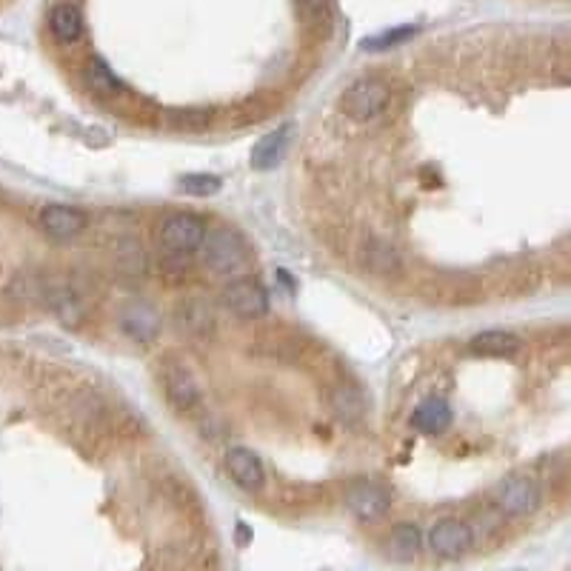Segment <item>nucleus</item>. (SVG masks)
Wrapping results in <instances>:
<instances>
[{
	"label": "nucleus",
	"mask_w": 571,
	"mask_h": 571,
	"mask_svg": "<svg viewBox=\"0 0 571 571\" xmlns=\"http://www.w3.org/2000/svg\"><path fill=\"white\" fill-rule=\"evenodd\" d=\"M226 472L246 492H260L266 486V469H263L260 457L252 449H243V446L229 449V454H226Z\"/></svg>",
	"instance_id": "nucleus-12"
},
{
	"label": "nucleus",
	"mask_w": 571,
	"mask_h": 571,
	"mask_svg": "<svg viewBox=\"0 0 571 571\" xmlns=\"http://www.w3.org/2000/svg\"><path fill=\"white\" fill-rule=\"evenodd\" d=\"M357 260L360 266L375 277H397L403 272V255L397 243L389 237L366 235L357 246Z\"/></svg>",
	"instance_id": "nucleus-7"
},
{
	"label": "nucleus",
	"mask_w": 571,
	"mask_h": 571,
	"mask_svg": "<svg viewBox=\"0 0 571 571\" xmlns=\"http://www.w3.org/2000/svg\"><path fill=\"white\" fill-rule=\"evenodd\" d=\"M220 303L226 312H232L240 320H257L269 312V295L266 289L252 277H235L223 286Z\"/></svg>",
	"instance_id": "nucleus-5"
},
{
	"label": "nucleus",
	"mask_w": 571,
	"mask_h": 571,
	"mask_svg": "<svg viewBox=\"0 0 571 571\" xmlns=\"http://www.w3.org/2000/svg\"><path fill=\"white\" fill-rule=\"evenodd\" d=\"M412 423L423 434H443L449 426H452V406L443 400V397H429L417 406Z\"/></svg>",
	"instance_id": "nucleus-18"
},
{
	"label": "nucleus",
	"mask_w": 571,
	"mask_h": 571,
	"mask_svg": "<svg viewBox=\"0 0 571 571\" xmlns=\"http://www.w3.org/2000/svg\"><path fill=\"white\" fill-rule=\"evenodd\" d=\"M175 323L180 326V332H186V335L209 337L217 326L215 309L200 297H186V300H180L178 309H175Z\"/></svg>",
	"instance_id": "nucleus-13"
},
{
	"label": "nucleus",
	"mask_w": 571,
	"mask_h": 571,
	"mask_svg": "<svg viewBox=\"0 0 571 571\" xmlns=\"http://www.w3.org/2000/svg\"><path fill=\"white\" fill-rule=\"evenodd\" d=\"M423 549V532L414 523H397L386 537V552L394 560H414Z\"/></svg>",
	"instance_id": "nucleus-19"
},
{
	"label": "nucleus",
	"mask_w": 571,
	"mask_h": 571,
	"mask_svg": "<svg viewBox=\"0 0 571 571\" xmlns=\"http://www.w3.org/2000/svg\"><path fill=\"white\" fill-rule=\"evenodd\" d=\"M474 532L472 526L460 517H443L437 520L429 532V549L443 560H457L472 552Z\"/></svg>",
	"instance_id": "nucleus-8"
},
{
	"label": "nucleus",
	"mask_w": 571,
	"mask_h": 571,
	"mask_svg": "<svg viewBox=\"0 0 571 571\" xmlns=\"http://www.w3.org/2000/svg\"><path fill=\"white\" fill-rule=\"evenodd\" d=\"M120 329H123V335L132 337L135 343H149L160 329L158 312L149 303H143V300H132L120 312Z\"/></svg>",
	"instance_id": "nucleus-14"
},
{
	"label": "nucleus",
	"mask_w": 571,
	"mask_h": 571,
	"mask_svg": "<svg viewBox=\"0 0 571 571\" xmlns=\"http://www.w3.org/2000/svg\"><path fill=\"white\" fill-rule=\"evenodd\" d=\"M297 9L312 26H326L332 20V0H297Z\"/></svg>",
	"instance_id": "nucleus-23"
},
{
	"label": "nucleus",
	"mask_w": 571,
	"mask_h": 571,
	"mask_svg": "<svg viewBox=\"0 0 571 571\" xmlns=\"http://www.w3.org/2000/svg\"><path fill=\"white\" fill-rule=\"evenodd\" d=\"M115 263H118V269L129 272V275H143L149 269V257L143 252V246L135 243V240L120 243L118 252H115Z\"/></svg>",
	"instance_id": "nucleus-22"
},
{
	"label": "nucleus",
	"mask_w": 571,
	"mask_h": 571,
	"mask_svg": "<svg viewBox=\"0 0 571 571\" xmlns=\"http://www.w3.org/2000/svg\"><path fill=\"white\" fill-rule=\"evenodd\" d=\"M206 232H209L206 220L195 212H172L160 220L158 240L163 252L192 257L195 252H200Z\"/></svg>",
	"instance_id": "nucleus-3"
},
{
	"label": "nucleus",
	"mask_w": 571,
	"mask_h": 571,
	"mask_svg": "<svg viewBox=\"0 0 571 571\" xmlns=\"http://www.w3.org/2000/svg\"><path fill=\"white\" fill-rule=\"evenodd\" d=\"M40 303H43L46 309H52V312H55L63 323H69V326H80V323H83V315H86L83 300H80L78 292H75L69 283L49 280V277H43V297H40Z\"/></svg>",
	"instance_id": "nucleus-10"
},
{
	"label": "nucleus",
	"mask_w": 571,
	"mask_h": 571,
	"mask_svg": "<svg viewBox=\"0 0 571 571\" xmlns=\"http://www.w3.org/2000/svg\"><path fill=\"white\" fill-rule=\"evenodd\" d=\"M329 403H332V412H335L340 420H349V423H355V420H360V417L366 414V400H363V394L352 389V386H337V389H332Z\"/></svg>",
	"instance_id": "nucleus-20"
},
{
	"label": "nucleus",
	"mask_w": 571,
	"mask_h": 571,
	"mask_svg": "<svg viewBox=\"0 0 571 571\" xmlns=\"http://www.w3.org/2000/svg\"><path fill=\"white\" fill-rule=\"evenodd\" d=\"M346 506L360 520H380V517H386V512H389L392 497H389V492L383 486L363 480V483H355L346 492Z\"/></svg>",
	"instance_id": "nucleus-11"
},
{
	"label": "nucleus",
	"mask_w": 571,
	"mask_h": 571,
	"mask_svg": "<svg viewBox=\"0 0 571 571\" xmlns=\"http://www.w3.org/2000/svg\"><path fill=\"white\" fill-rule=\"evenodd\" d=\"M203 252V266L217 277H240L249 266V246L229 226H217L206 232V240L200 246Z\"/></svg>",
	"instance_id": "nucleus-1"
},
{
	"label": "nucleus",
	"mask_w": 571,
	"mask_h": 571,
	"mask_svg": "<svg viewBox=\"0 0 571 571\" xmlns=\"http://www.w3.org/2000/svg\"><path fill=\"white\" fill-rule=\"evenodd\" d=\"M414 29H400V32H389V35H383V38H375V40H366V49H386L389 43H400V40H406L412 35Z\"/></svg>",
	"instance_id": "nucleus-25"
},
{
	"label": "nucleus",
	"mask_w": 571,
	"mask_h": 571,
	"mask_svg": "<svg viewBox=\"0 0 571 571\" xmlns=\"http://www.w3.org/2000/svg\"><path fill=\"white\" fill-rule=\"evenodd\" d=\"M160 383H163V392L169 406L178 414H195L200 409V386H197L195 375L186 363H180L175 357L163 360L160 363Z\"/></svg>",
	"instance_id": "nucleus-4"
},
{
	"label": "nucleus",
	"mask_w": 571,
	"mask_h": 571,
	"mask_svg": "<svg viewBox=\"0 0 571 571\" xmlns=\"http://www.w3.org/2000/svg\"><path fill=\"white\" fill-rule=\"evenodd\" d=\"M180 186L186 192H192V195H212V192L220 189V180L215 175H186L180 180Z\"/></svg>",
	"instance_id": "nucleus-24"
},
{
	"label": "nucleus",
	"mask_w": 571,
	"mask_h": 571,
	"mask_svg": "<svg viewBox=\"0 0 571 571\" xmlns=\"http://www.w3.org/2000/svg\"><path fill=\"white\" fill-rule=\"evenodd\" d=\"M469 349H472L474 355L483 357H509L517 355L523 349V340L514 335V332H506V329H489V332L474 335Z\"/></svg>",
	"instance_id": "nucleus-17"
},
{
	"label": "nucleus",
	"mask_w": 571,
	"mask_h": 571,
	"mask_svg": "<svg viewBox=\"0 0 571 571\" xmlns=\"http://www.w3.org/2000/svg\"><path fill=\"white\" fill-rule=\"evenodd\" d=\"M392 83L380 75H363L352 80L340 95V112L355 123L377 120L392 103Z\"/></svg>",
	"instance_id": "nucleus-2"
},
{
	"label": "nucleus",
	"mask_w": 571,
	"mask_h": 571,
	"mask_svg": "<svg viewBox=\"0 0 571 571\" xmlns=\"http://www.w3.org/2000/svg\"><path fill=\"white\" fill-rule=\"evenodd\" d=\"M494 503L503 514H512V517H526L534 514L543 503V489L540 483L532 480L529 474H512L506 477L497 492H494Z\"/></svg>",
	"instance_id": "nucleus-6"
},
{
	"label": "nucleus",
	"mask_w": 571,
	"mask_h": 571,
	"mask_svg": "<svg viewBox=\"0 0 571 571\" xmlns=\"http://www.w3.org/2000/svg\"><path fill=\"white\" fill-rule=\"evenodd\" d=\"M89 217L86 212H80L75 206L66 203H49L40 209V229L55 240H72L86 232Z\"/></svg>",
	"instance_id": "nucleus-9"
},
{
	"label": "nucleus",
	"mask_w": 571,
	"mask_h": 571,
	"mask_svg": "<svg viewBox=\"0 0 571 571\" xmlns=\"http://www.w3.org/2000/svg\"><path fill=\"white\" fill-rule=\"evenodd\" d=\"M83 80H86V86H89V92H95L98 98L103 100H118L123 98L129 89H126V83L103 63L100 58H92L86 63V69H83Z\"/></svg>",
	"instance_id": "nucleus-16"
},
{
	"label": "nucleus",
	"mask_w": 571,
	"mask_h": 571,
	"mask_svg": "<svg viewBox=\"0 0 571 571\" xmlns=\"http://www.w3.org/2000/svg\"><path fill=\"white\" fill-rule=\"evenodd\" d=\"M49 29L60 46H78L86 35V20H83L78 3H69V0L58 3L49 15Z\"/></svg>",
	"instance_id": "nucleus-15"
},
{
	"label": "nucleus",
	"mask_w": 571,
	"mask_h": 571,
	"mask_svg": "<svg viewBox=\"0 0 571 571\" xmlns=\"http://www.w3.org/2000/svg\"><path fill=\"white\" fill-rule=\"evenodd\" d=\"M286 140H289L286 129L260 138V143H255V149H252V163H255L257 169H272V166H277V160L283 158V152H286Z\"/></svg>",
	"instance_id": "nucleus-21"
}]
</instances>
